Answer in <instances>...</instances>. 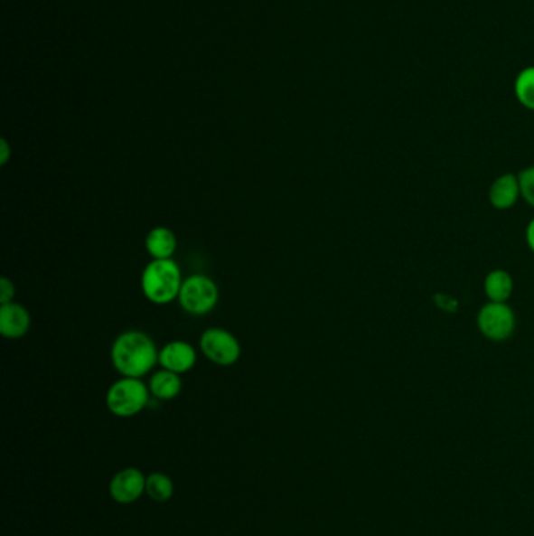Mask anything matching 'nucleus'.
Masks as SVG:
<instances>
[{
    "label": "nucleus",
    "mask_w": 534,
    "mask_h": 536,
    "mask_svg": "<svg viewBox=\"0 0 534 536\" xmlns=\"http://www.w3.org/2000/svg\"><path fill=\"white\" fill-rule=\"evenodd\" d=\"M200 345L206 360L217 366H234L240 360V342L230 331L224 328H207L201 336Z\"/></svg>",
    "instance_id": "nucleus-6"
},
{
    "label": "nucleus",
    "mask_w": 534,
    "mask_h": 536,
    "mask_svg": "<svg viewBox=\"0 0 534 536\" xmlns=\"http://www.w3.org/2000/svg\"><path fill=\"white\" fill-rule=\"evenodd\" d=\"M519 198H520V183H519V176L512 173H506L497 177L489 189V201L497 211L511 209L516 206Z\"/></svg>",
    "instance_id": "nucleus-10"
},
{
    "label": "nucleus",
    "mask_w": 534,
    "mask_h": 536,
    "mask_svg": "<svg viewBox=\"0 0 534 536\" xmlns=\"http://www.w3.org/2000/svg\"><path fill=\"white\" fill-rule=\"evenodd\" d=\"M145 247L153 259H173L177 249L176 234L166 226H157L147 232Z\"/></svg>",
    "instance_id": "nucleus-11"
},
{
    "label": "nucleus",
    "mask_w": 534,
    "mask_h": 536,
    "mask_svg": "<svg viewBox=\"0 0 534 536\" xmlns=\"http://www.w3.org/2000/svg\"><path fill=\"white\" fill-rule=\"evenodd\" d=\"M146 494L154 502L164 503V502L170 501L174 494V484L166 474L153 472L146 475Z\"/></svg>",
    "instance_id": "nucleus-14"
},
{
    "label": "nucleus",
    "mask_w": 534,
    "mask_h": 536,
    "mask_svg": "<svg viewBox=\"0 0 534 536\" xmlns=\"http://www.w3.org/2000/svg\"><path fill=\"white\" fill-rule=\"evenodd\" d=\"M198 354L192 343L185 341H171L159 352V364L162 369L174 373H187L193 369Z\"/></svg>",
    "instance_id": "nucleus-8"
},
{
    "label": "nucleus",
    "mask_w": 534,
    "mask_h": 536,
    "mask_svg": "<svg viewBox=\"0 0 534 536\" xmlns=\"http://www.w3.org/2000/svg\"><path fill=\"white\" fill-rule=\"evenodd\" d=\"M476 324L489 341H508L516 331V313L508 306V303L488 301L476 315Z\"/></svg>",
    "instance_id": "nucleus-5"
},
{
    "label": "nucleus",
    "mask_w": 534,
    "mask_h": 536,
    "mask_svg": "<svg viewBox=\"0 0 534 536\" xmlns=\"http://www.w3.org/2000/svg\"><path fill=\"white\" fill-rule=\"evenodd\" d=\"M147 386H149V390H151L154 399L168 401L176 399L177 395L181 394L183 380H181L179 373L166 371V369H160V371L153 373Z\"/></svg>",
    "instance_id": "nucleus-12"
},
{
    "label": "nucleus",
    "mask_w": 534,
    "mask_h": 536,
    "mask_svg": "<svg viewBox=\"0 0 534 536\" xmlns=\"http://www.w3.org/2000/svg\"><path fill=\"white\" fill-rule=\"evenodd\" d=\"M32 318L23 305L5 303L0 306V334L5 339H21L30 330Z\"/></svg>",
    "instance_id": "nucleus-9"
},
{
    "label": "nucleus",
    "mask_w": 534,
    "mask_h": 536,
    "mask_svg": "<svg viewBox=\"0 0 534 536\" xmlns=\"http://www.w3.org/2000/svg\"><path fill=\"white\" fill-rule=\"evenodd\" d=\"M0 165H6V162L10 159V146H8V143L5 140H2V145H0Z\"/></svg>",
    "instance_id": "nucleus-19"
},
{
    "label": "nucleus",
    "mask_w": 534,
    "mask_h": 536,
    "mask_svg": "<svg viewBox=\"0 0 534 536\" xmlns=\"http://www.w3.org/2000/svg\"><path fill=\"white\" fill-rule=\"evenodd\" d=\"M218 298L220 290L211 277L206 275H192L183 279L177 301L190 315H206L215 309Z\"/></svg>",
    "instance_id": "nucleus-4"
},
{
    "label": "nucleus",
    "mask_w": 534,
    "mask_h": 536,
    "mask_svg": "<svg viewBox=\"0 0 534 536\" xmlns=\"http://www.w3.org/2000/svg\"><path fill=\"white\" fill-rule=\"evenodd\" d=\"M525 240H527V245H529V249L534 253V219L531 220L529 226H527V230H525Z\"/></svg>",
    "instance_id": "nucleus-18"
},
{
    "label": "nucleus",
    "mask_w": 534,
    "mask_h": 536,
    "mask_svg": "<svg viewBox=\"0 0 534 536\" xmlns=\"http://www.w3.org/2000/svg\"><path fill=\"white\" fill-rule=\"evenodd\" d=\"M517 176L520 183V196L527 204L534 207V165L527 166Z\"/></svg>",
    "instance_id": "nucleus-16"
},
{
    "label": "nucleus",
    "mask_w": 534,
    "mask_h": 536,
    "mask_svg": "<svg viewBox=\"0 0 534 536\" xmlns=\"http://www.w3.org/2000/svg\"><path fill=\"white\" fill-rule=\"evenodd\" d=\"M112 364L121 377L143 378L159 364V350L143 331H124L112 345Z\"/></svg>",
    "instance_id": "nucleus-1"
},
{
    "label": "nucleus",
    "mask_w": 534,
    "mask_h": 536,
    "mask_svg": "<svg viewBox=\"0 0 534 536\" xmlns=\"http://www.w3.org/2000/svg\"><path fill=\"white\" fill-rule=\"evenodd\" d=\"M514 93L525 108L534 110V66L519 72L514 83Z\"/></svg>",
    "instance_id": "nucleus-15"
},
{
    "label": "nucleus",
    "mask_w": 534,
    "mask_h": 536,
    "mask_svg": "<svg viewBox=\"0 0 534 536\" xmlns=\"http://www.w3.org/2000/svg\"><path fill=\"white\" fill-rule=\"evenodd\" d=\"M183 283V271L173 259H153L141 273V292L154 305L177 300Z\"/></svg>",
    "instance_id": "nucleus-2"
},
{
    "label": "nucleus",
    "mask_w": 534,
    "mask_h": 536,
    "mask_svg": "<svg viewBox=\"0 0 534 536\" xmlns=\"http://www.w3.org/2000/svg\"><path fill=\"white\" fill-rule=\"evenodd\" d=\"M112 499L121 505H130L146 494V475L136 467H127L113 475L108 486Z\"/></svg>",
    "instance_id": "nucleus-7"
},
{
    "label": "nucleus",
    "mask_w": 534,
    "mask_h": 536,
    "mask_svg": "<svg viewBox=\"0 0 534 536\" xmlns=\"http://www.w3.org/2000/svg\"><path fill=\"white\" fill-rule=\"evenodd\" d=\"M14 284L10 281L8 277H2L0 279V305H5V303H12L14 298Z\"/></svg>",
    "instance_id": "nucleus-17"
},
{
    "label": "nucleus",
    "mask_w": 534,
    "mask_h": 536,
    "mask_svg": "<svg viewBox=\"0 0 534 536\" xmlns=\"http://www.w3.org/2000/svg\"><path fill=\"white\" fill-rule=\"evenodd\" d=\"M151 390L141 378L121 377L108 388L106 405L117 418H134L149 403Z\"/></svg>",
    "instance_id": "nucleus-3"
},
{
    "label": "nucleus",
    "mask_w": 534,
    "mask_h": 536,
    "mask_svg": "<svg viewBox=\"0 0 534 536\" xmlns=\"http://www.w3.org/2000/svg\"><path fill=\"white\" fill-rule=\"evenodd\" d=\"M512 290H514V281L506 270L495 268L489 271L488 277H484V292L488 300L492 303H506L511 298Z\"/></svg>",
    "instance_id": "nucleus-13"
}]
</instances>
